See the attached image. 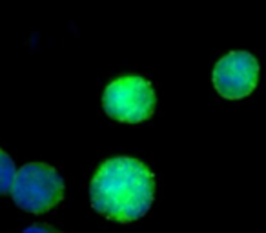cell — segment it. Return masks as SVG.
I'll return each mask as SVG.
<instances>
[{
	"instance_id": "1",
	"label": "cell",
	"mask_w": 266,
	"mask_h": 233,
	"mask_svg": "<svg viewBox=\"0 0 266 233\" xmlns=\"http://www.w3.org/2000/svg\"><path fill=\"white\" fill-rule=\"evenodd\" d=\"M93 208L117 222L144 217L155 199V177L133 157H113L99 166L89 186Z\"/></svg>"
},
{
	"instance_id": "2",
	"label": "cell",
	"mask_w": 266,
	"mask_h": 233,
	"mask_svg": "<svg viewBox=\"0 0 266 233\" xmlns=\"http://www.w3.org/2000/svg\"><path fill=\"white\" fill-rule=\"evenodd\" d=\"M15 204L28 213H48L64 199V181L53 166L29 162L15 175L11 186Z\"/></svg>"
},
{
	"instance_id": "3",
	"label": "cell",
	"mask_w": 266,
	"mask_h": 233,
	"mask_svg": "<svg viewBox=\"0 0 266 233\" xmlns=\"http://www.w3.org/2000/svg\"><path fill=\"white\" fill-rule=\"evenodd\" d=\"M157 96L154 86L141 75L119 76L108 84L102 95V106L113 121L137 124L154 115Z\"/></svg>"
},
{
	"instance_id": "4",
	"label": "cell",
	"mask_w": 266,
	"mask_h": 233,
	"mask_svg": "<svg viewBox=\"0 0 266 233\" xmlns=\"http://www.w3.org/2000/svg\"><path fill=\"white\" fill-rule=\"evenodd\" d=\"M259 82V62L248 51H230L214 68V86L228 101H241L254 93Z\"/></svg>"
},
{
	"instance_id": "5",
	"label": "cell",
	"mask_w": 266,
	"mask_h": 233,
	"mask_svg": "<svg viewBox=\"0 0 266 233\" xmlns=\"http://www.w3.org/2000/svg\"><path fill=\"white\" fill-rule=\"evenodd\" d=\"M16 168L13 159L9 157L4 149H0V195L11 191L13 181H15Z\"/></svg>"
},
{
	"instance_id": "6",
	"label": "cell",
	"mask_w": 266,
	"mask_h": 233,
	"mask_svg": "<svg viewBox=\"0 0 266 233\" xmlns=\"http://www.w3.org/2000/svg\"><path fill=\"white\" fill-rule=\"evenodd\" d=\"M22 233H56V231L53 228H49V226L35 224V226H29V228H26Z\"/></svg>"
}]
</instances>
